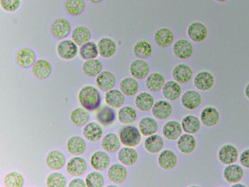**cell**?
<instances>
[{
    "instance_id": "55",
    "label": "cell",
    "mask_w": 249,
    "mask_h": 187,
    "mask_svg": "<svg viewBox=\"0 0 249 187\" xmlns=\"http://www.w3.org/2000/svg\"><path fill=\"white\" fill-rule=\"evenodd\" d=\"M214 0L218 2L223 3V2H225L227 1H228L229 0Z\"/></svg>"
},
{
    "instance_id": "45",
    "label": "cell",
    "mask_w": 249,
    "mask_h": 187,
    "mask_svg": "<svg viewBox=\"0 0 249 187\" xmlns=\"http://www.w3.org/2000/svg\"><path fill=\"white\" fill-rule=\"evenodd\" d=\"M118 118L120 122L124 124H131L137 118V112L135 109L130 106L121 108L118 113Z\"/></svg>"
},
{
    "instance_id": "6",
    "label": "cell",
    "mask_w": 249,
    "mask_h": 187,
    "mask_svg": "<svg viewBox=\"0 0 249 187\" xmlns=\"http://www.w3.org/2000/svg\"><path fill=\"white\" fill-rule=\"evenodd\" d=\"M57 53L63 59L70 60L75 57L78 52L77 44L73 41L66 39L60 42L57 46Z\"/></svg>"
},
{
    "instance_id": "15",
    "label": "cell",
    "mask_w": 249,
    "mask_h": 187,
    "mask_svg": "<svg viewBox=\"0 0 249 187\" xmlns=\"http://www.w3.org/2000/svg\"><path fill=\"white\" fill-rule=\"evenodd\" d=\"M219 161L225 165H230L235 163L238 156L237 149L231 144H227L222 147L218 151Z\"/></svg>"
},
{
    "instance_id": "26",
    "label": "cell",
    "mask_w": 249,
    "mask_h": 187,
    "mask_svg": "<svg viewBox=\"0 0 249 187\" xmlns=\"http://www.w3.org/2000/svg\"><path fill=\"white\" fill-rule=\"evenodd\" d=\"M152 46L151 43L144 39L137 41L134 45L133 53L138 59H145L149 58L152 53Z\"/></svg>"
},
{
    "instance_id": "1",
    "label": "cell",
    "mask_w": 249,
    "mask_h": 187,
    "mask_svg": "<svg viewBox=\"0 0 249 187\" xmlns=\"http://www.w3.org/2000/svg\"><path fill=\"white\" fill-rule=\"evenodd\" d=\"M78 97L81 105L88 111L95 110L101 103V96L99 91L96 88L90 85L82 88L79 92Z\"/></svg>"
},
{
    "instance_id": "4",
    "label": "cell",
    "mask_w": 249,
    "mask_h": 187,
    "mask_svg": "<svg viewBox=\"0 0 249 187\" xmlns=\"http://www.w3.org/2000/svg\"><path fill=\"white\" fill-rule=\"evenodd\" d=\"M50 30L54 37L58 39H62L68 37L70 34L71 25L67 19L59 18L52 22Z\"/></svg>"
},
{
    "instance_id": "51",
    "label": "cell",
    "mask_w": 249,
    "mask_h": 187,
    "mask_svg": "<svg viewBox=\"0 0 249 187\" xmlns=\"http://www.w3.org/2000/svg\"><path fill=\"white\" fill-rule=\"evenodd\" d=\"M240 162L243 166L249 168V149L245 150L241 154Z\"/></svg>"
},
{
    "instance_id": "8",
    "label": "cell",
    "mask_w": 249,
    "mask_h": 187,
    "mask_svg": "<svg viewBox=\"0 0 249 187\" xmlns=\"http://www.w3.org/2000/svg\"><path fill=\"white\" fill-rule=\"evenodd\" d=\"M32 72L37 79L45 80L51 75L52 66L48 60L40 58L37 59L32 66Z\"/></svg>"
},
{
    "instance_id": "24",
    "label": "cell",
    "mask_w": 249,
    "mask_h": 187,
    "mask_svg": "<svg viewBox=\"0 0 249 187\" xmlns=\"http://www.w3.org/2000/svg\"><path fill=\"white\" fill-rule=\"evenodd\" d=\"M244 176V170L241 167L236 164H230L223 171L225 179L230 183H236L241 180Z\"/></svg>"
},
{
    "instance_id": "42",
    "label": "cell",
    "mask_w": 249,
    "mask_h": 187,
    "mask_svg": "<svg viewBox=\"0 0 249 187\" xmlns=\"http://www.w3.org/2000/svg\"><path fill=\"white\" fill-rule=\"evenodd\" d=\"M86 3L84 0H65L64 8L66 12L71 16H78L84 11Z\"/></svg>"
},
{
    "instance_id": "11",
    "label": "cell",
    "mask_w": 249,
    "mask_h": 187,
    "mask_svg": "<svg viewBox=\"0 0 249 187\" xmlns=\"http://www.w3.org/2000/svg\"><path fill=\"white\" fill-rule=\"evenodd\" d=\"M174 39L173 31L166 27L157 30L154 34V40L159 47L165 48L170 46Z\"/></svg>"
},
{
    "instance_id": "32",
    "label": "cell",
    "mask_w": 249,
    "mask_h": 187,
    "mask_svg": "<svg viewBox=\"0 0 249 187\" xmlns=\"http://www.w3.org/2000/svg\"><path fill=\"white\" fill-rule=\"evenodd\" d=\"M219 113L217 110L212 107H207L201 112L200 119L205 126H215L219 120Z\"/></svg>"
},
{
    "instance_id": "27",
    "label": "cell",
    "mask_w": 249,
    "mask_h": 187,
    "mask_svg": "<svg viewBox=\"0 0 249 187\" xmlns=\"http://www.w3.org/2000/svg\"><path fill=\"white\" fill-rule=\"evenodd\" d=\"M172 112L171 105L167 101L159 100L155 102L152 108L154 117L159 119H165L171 115Z\"/></svg>"
},
{
    "instance_id": "34",
    "label": "cell",
    "mask_w": 249,
    "mask_h": 187,
    "mask_svg": "<svg viewBox=\"0 0 249 187\" xmlns=\"http://www.w3.org/2000/svg\"><path fill=\"white\" fill-rule=\"evenodd\" d=\"M139 130L144 136H148L155 134L158 130L157 122L151 117L142 118L138 124Z\"/></svg>"
},
{
    "instance_id": "3",
    "label": "cell",
    "mask_w": 249,
    "mask_h": 187,
    "mask_svg": "<svg viewBox=\"0 0 249 187\" xmlns=\"http://www.w3.org/2000/svg\"><path fill=\"white\" fill-rule=\"evenodd\" d=\"M172 50L174 56L177 58L184 60L192 56L194 48L189 41L185 38H180L174 43Z\"/></svg>"
},
{
    "instance_id": "2",
    "label": "cell",
    "mask_w": 249,
    "mask_h": 187,
    "mask_svg": "<svg viewBox=\"0 0 249 187\" xmlns=\"http://www.w3.org/2000/svg\"><path fill=\"white\" fill-rule=\"evenodd\" d=\"M119 137L121 143L124 146L135 147L138 146L142 139L141 133L136 127L127 126L120 132Z\"/></svg>"
},
{
    "instance_id": "46",
    "label": "cell",
    "mask_w": 249,
    "mask_h": 187,
    "mask_svg": "<svg viewBox=\"0 0 249 187\" xmlns=\"http://www.w3.org/2000/svg\"><path fill=\"white\" fill-rule=\"evenodd\" d=\"M98 54L97 46L92 41H89L82 45L79 49L80 56L86 60L95 58Z\"/></svg>"
},
{
    "instance_id": "53",
    "label": "cell",
    "mask_w": 249,
    "mask_h": 187,
    "mask_svg": "<svg viewBox=\"0 0 249 187\" xmlns=\"http://www.w3.org/2000/svg\"><path fill=\"white\" fill-rule=\"evenodd\" d=\"M245 94L246 97L249 99V83L247 85L245 89Z\"/></svg>"
},
{
    "instance_id": "22",
    "label": "cell",
    "mask_w": 249,
    "mask_h": 187,
    "mask_svg": "<svg viewBox=\"0 0 249 187\" xmlns=\"http://www.w3.org/2000/svg\"><path fill=\"white\" fill-rule=\"evenodd\" d=\"M182 128L180 123L175 120H171L163 126L162 131L163 136L167 139L175 140L181 135Z\"/></svg>"
},
{
    "instance_id": "49",
    "label": "cell",
    "mask_w": 249,
    "mask_h": 187,
    "mask_svg": "<svg viewBox=\"0 0 249 187\" xmlns=\"http://www.w3.org/2000/svg\"><path fill=\"white\" fill-rule=\"evenodd\" d=\"M85 183L88 187H101L105 183L102 174L97 171H92L87 174Z\"/></svg>"
},
{
    "instance_id": "39",
    "label": "cell",
    "mask_w": 249,
    "mask_h": 187,
    "mask_svg": "<svg viewBox=\"0 0 249 187\" xmlns=\"http://www.w3.org/2000/svg\"><path fill=\"white\" fill-rule=\"evenodd\" d=\"M135 104L139 110L146 112L152 108L154 104V99L150 94L143 92L136 96Z\"/></svg>"
},
{
    "instance_id": "23",
    "label": "cell",
    "mask_w": 249,
    "mask_h": 187,
    "mask_svg": "<svg viewBox=\"0 0 249 187\" xmlns=\"http://www.w3.org/2000/svg\"><path fill=\"white\" fill-rule=\"evenodd\" d=\"M107 175L108 178L112 182L121 184L127 177V170L123 165L114 164L109 168Z\"/></svg>"
},
{
    "instance_id": "10",
    "label": "cell",
    "mask_w": 249,
    "mask_h": 187,
    "mask_svg": "<svg viewBox=\"0 0 249 187\" xmlns=\"http://www.w3.org/2000/svg\"><path fill=\"white\" fill-rule=\"evenodd\" d=\"M214 83V77L213 74L203 71L198 73L194 77V84L195 87L201 91L211 89Z\"/></svg>"
},
{
    "instance_id": "19",
    "label": "cell",
    "mask_w": 249,
    "mask_h": 187,
    "mask_svg": "<svg viewBox=\"0 0 249 187\" xmlns=\"http://www.w3.org/2000/svg\"><path fill=\"white\" fill-rule=\"evenodd\" d=\"M65 163V156L60 151L53 150L49 152L46 158V164L50 169L57 170L63 167Z\"/></svg>"
},
{
    "instance_id": "17",
    "label": "cell",
    "mask_w": 249,
    "mask_h": 187,
    "mask_svg": "<svg viewBox=\"0 0 249 187\" xmlns=\"http://www.w3.org/2000/svg\"><path fill=\"white\" fill-rule=\"evenodd\" d=\"M181 102L182 105L186 109L195 110L201 104V96L196 91H187L182 95Z\"/></svg>"
},
{
    "instance_id": "7",
    "label": "cell",
    "mask_w": 249,
    "mask_h": 187,
    "mask_svg": "<svg viewBox=\"0 0 249 187\" xmlns=\"http://www.w3.org/2000/svg\"><path fill=\"white\" fill-rule=\"evenodd\" d=\"M16 60L20 67L27 69L32 66L36 61V54L32 49L24 47L17 52Z\"/></svg>"
},
{
    "instance_id": "33",
    "label": "cell",
    "mask_w": 249,
    "mask_h": 187,
    "mask_svg": "<svg viewBox=\"0 0 249 187\" xmlns=\"http://www.w3.org/2000/svg\"><path fill=\"white\" fill-rule=\"evenodd\" d=\"M165 83L164 77L158 72H153L146 77L145 85L151 92H157L160 90Z\"/></svg>"
},
{
    "instance_id": "20",
    "label": "cell",
    "mask_w": 249,
    "mask_h": 187,
    "mask_svg": "<svg viewBox=\"0 0 249 187\" xmlns=\"http://www.w3.org/2000/svg\"><path fill=\"white\" fill-rule=\"evenodd\" d=\"M66 147L69 153L77 156L84 153L86 149V143L82 137L74 135L68 139Z\"/></svg>"
},
{
    "instance_id": "38",
    "label": "cell",
    "mask_w": 249,
    "mask_h": 187,
    "mask_svg": "<svg viewBox=\"0 0 249 187\" xmlns=\"http://www.w3.org/2000/svg\"><path fill=\"white\" fill-rule=\"evenodd\" d=\"M102 62L96 58L86 60L82 66L83 73L89 77L97 76L102 72Z\"/></svg>"
},
{
    "instance_id": "48",
    "label": "cell",
    "mask_w": 249,
    "mask_h": 187,
    "mask_svg": "<svg viewBox=\"0 0 249 187\" xmlns=\"http://www.w3.org/2000/svg\"><path fill=\"white\" fill-rule=\"evenodd\" d=\"M66 182V178L64 175L58 172L50 174L46 181V186L48 187H64Z\"/></svg>"
},
{
    "instance_id": "31",
    "label": "cell",
    "mask_w": 249,
    "mask_h": 187,
    "mask_svg": "<svg viewBox=\"0 0 249 187\" xmlns=\"http://www.w3.org/2000/svg\"><path fill=\"white\" fill-rule=\"evenodd\" d=\"M177 146L181 152L189 154L195 149L196 140L191 134L186 133L180 135L178 138Z\"/></svg>"
},
{
    "instance_id": "18",
    "label": "cell",
    "mask_w": 249,
    "mask_h": 187,
    "mask_svg": "<svg viewBox=\"0 0 249 187\" xmlns=\"http://www.w3.org/2000/svg\"><path fill=\"white\" fill-rule=\"evenodd\" d=\"M158 162L160 168L165 170H170L176 166L178 158L174 151L165 150L162 151L159 154Z\"/></svg>"
},
{
    "instance_id": "50",
    "label": "cell",
    "mask_w": 249,
    "mask_h": 187,
    "mask_svg": "<svg viewBox=\"0 0 249 187\" xmlns=\"http://www.w3.org/2000/svg\"><path fill=\"white\" fill-rule=\"evenodd\" d=\"M20 0H0L1 8L8 12H14L19 7Z\"/></svg>"
},
{
    "instance_id": "35",
    "label": "cell",
    "mask_w": 249,
    "mask_h": 187,
    "mask_svg": "<svg viewBox=\"0 0 249 187\" xmlns=\"http://www.w3.org/2000/svg\"><path fill=\"white\" fill-rule=\"evenodd\" d=\"M164 141L160 135L154 134L148 136L144 142L145 150L151 153H157L161 150Z\"/></svg>"
},
{
    "instance_id": "41",
    "label": "cell",
    "mask_w": 249,
    "mask_h": 187,
    "mask_svg": "<svg viewBox=\"0 0 249 187\" xmlns=\"http://www.w3.org/2000/svg\"><path fill=\"white\" fill-rule=\"evenodd\" d=\"M96 118L100 124L103 125H108L114 121L115 112L113 108L109 106H105L98 111Z\"/></svg>"
},
{
    "instance_id": "36",
    "label": "cell",
    "mask_w": 249,
    "mask_h": 187,
    "mask_svg": "<svg viewBox=\"0 0 249 187\" xmlns=\"http://www.w3.org/2000/svg\"><path fill=\"white\" fill-rule=\"evenodd\" d=\"M107 104L113 108H117L123 105L125 98L124 94L118 89H111L105 94Z\"/></svg>"
},
{
    "instance_id": "40",
    "label": "cell",
    "mask_w": 249,
    "mask_h": 187,
    "mask_svg": "<svg viewBox=\"0 0 249 187\" xmlns=\"http://www.w3.org/2000/svg\"><path fill=\"white\" fill-rule=\"evenodd\" d=\"M120 91L124 95L130 96L135 95L138 91L139 84L134 77H126L120 83Z\"/></svg>"
},
{
    "instance_id": "12",
    "label": "cell",
    "mask_w": 249,
    "mask_h": 187,
    "mask_svg": "<svg viewBox=\"0 0 249 187\" xmlns=\"http://www.w3.org/2000/svg\"><path fill=\"white\" fill-rule=\"evenodd\" d=\"M172 75L175 81L180 84H184L188 83L191 80L193 71L188 65L181 63L174 67Z\"/></svg>"
},
{
    "instance_id": "29",
    "label": "cell",
    "mask_w": 249,
    "mask_h": 187,
    "mask_svg": "<svg viewBox=\"0 0 249 187\" xmlns=\"http://www.w3.org/2000/svg\"><path fill=\"white\" fill-rule=\"evenodd\" d=\"M162 93L163 96L170 101L177 100L181 93V88L178 83L175 80H169L164 83Z\"/></svg>"
},
{
    "instance_id": "52",
    "label": "cell",
    "mask_w": 249,
    "mask_h": 187,
    "mask_svg": "<svg viewBox=\"0 0 249 187\" xmlns=\"http://www.w3.org/2000/svg\"><path fill=\"white\" fill-rule=\"evenodd\" d=\"M85 182L81 178H75L71 180L69 185V187H86Z\"/></svg>"
},
{
    "instance_id": "30",
    "label": "cell",
    "mask_w": 249,
    "mask_h": 187,
    "mask_svg": "<svg viewBox=\"0 0 249 187\" xmlns=\"http://www.w3.org/2000/svg\"><path fill=\"white\" fill-rule=\"evenodd\" d=\"M138 157L137 151L132 147H124L118 153L119 161L125 166H130L134 165L136 162Z\"/></svg>"
},
{
    "instance_id": "16",
    "label": "cell",
    "mask_w": 249,
    "mask_h": 187,
    "mask_svg": "<svg viewBox=\"0 0 249 187\" xmlns=\"http://www.w3.org/2000/svg\"><path fill=\"white\" fill-rule=\"evenodd\" d=\"M99 55L104 58H110L113 56L117 51L116 42L107 37H103L97 44Z\"/></svg>"
},
{
    "instance_id": "14",
    "label": "cell",
    "mask_w": 249,
    "mask_h": 187,
    "mask_svg": "<svg viewBox=\"0 0 249 187\" xmlns=\"http://www.w3.org/2000/svg\"><path fill=\"white\" fill-rule=\"evenodd\" d=\"M96 84L102 91L107 92L114 87L116 84V77L110 71H102L96 78Z\"/></svg>"
},
{
    "instance_id": "9",
    "label": "cell",
    "mask_w": 249,
    "mask_h": 187,
    "mask_svg": "<svg viewBox=\"0 0 249 187\" xmlns=\"http://www.w3.org/2000/svg\"><path fill=\"white\" fill-rule=\"evenodd\" d=\"M129 70L133 77L137 79H142L148 76L150 67L144 60L138 58L131 62Z\"/></svg>"
},
{
    "instance_id": "13",
    "label": "cell",
    "mask_w": 249,
    "mask_h": 187,
    "mask_svg": "<svg viewBox=\"0 0 249 187\" xmlns=\"http://www.w3.org/2000/svg\"><path fill=\"white\" fill-rule=\"evenodd\" d=\"M87 164L86 160L81 157L76 156L70 159L66 165V170L71 175L79 176L85 173Z\"/></svg>"
},
{
    "instance_id": "43",
    "label": "cell",
    "mask_w": 249,
    "mask_h": 187,
    "mask_svg": "<svg viewBox=\"0 0 249 187\" xmlns=\"http://www.w3.org/2000/svg\"><path fill=\"white\" fill-rule=\"evenodd\" d=\"M70 118L74 125L80 127L87 124L89 119V114L85 109L77 108L71 112Z\"/></svg>"
},
{
    "instance_id": "44",
    "label": "cell",
    "mask_w": 249,
    "mask_h": 187,
    "mask_svg": "<svg viewBox=\"0 0 249 187\" xmlns=\"http://www.w3.org/2000/svg\"><path fill=\"white\" fill-rule=\"evenodd\" d=\"M181 125L183 130L189 134L196 133L200 128V123L198 118L192 115L185 116L182 120Z\"/></svg>"
},
{
    "instance_id": "25",
    "label": "cell",
    "mask_w": 249,
    "mask_h": 187,
    "mask_svg": "<svg viewBox=\"0 0 249 187\" xmlns=\"http://www.w3.org/2000/svg\"><path fill=\"white\" fill-rule=\"evenodd\" d=\"M103 131L100 125L95 122L89 123L83 129V134L89 141L94 142L99 140L102 136Z\"/></svg>"
},
{
    "instance_id": "37",
    "label": "cell",
    "mask_w": 249,
    "mask_h": 187,
    "mask_svg": "<svg viewBox=\"0 0 249 187\" xmlns=\"http://www.w3.org/2000/svg\"><path fill=\"white\" fill-rule=\"evenodd\" d=\"M120 137L114 133H109L103 138L101 142L102 148L107 152H115L121 146Z\"/></svg>"
},
{
    "instance_id": "54",
    "label": "cell",
    "mask_w": 249,
    "mask_h": 187,
    "mask_svg": "<svg viewBox=\"0 0 249 187\" xmlns=\"http://www.w3.org/2000/svg\"><path fill=\"white\" fill-rule=\"evenodd\" d=\"M91 3H99L102 2L104 0H88Z\"/></svg>"
},
{
    "instance_id": "21",
    "label": "cell",
    "mask_w": 249,
    "mask_h": 187,
    "mask_svg": "<svg viewBox=\"0 0 249 187\" xmlns=\"http://www.w3.org/2000/svg\"><path fill=\"white\" fill-rule=\"evenodd\" d=\"M90 163L96 170L106 169L110 164V157L105 151L98 150L94 152L90 157Z\"/></svg>"
},
{
    "instance_id": "28",
    "label": "cell",
    "mask_w": 249,
    "mask_h": 187,
    "mask_svg": "<svg viewBox=\"0 0 249 187\" xmlns=\"http://www.w3.org/2000/svg\"><path fill=\"white\" fill-rule=\"evenodd\" d=\"M71 37L72 41L77 45H82L89 41L91 38L90 30L84 26L76 27L71 32Z\"/></svg>"
},
{
    "instance_id": "5",
    "label": "cell",
    "mask_w": 249,
    "mask_h": 187,
    "mask_svg": "<svg viewBox=\"0 0 249 187\" xmlns=\"http://www.w3.org/2000/svg\"><path fill=\"white\" fill-rule=\"evenodd\" d=\"M187 34L189 38L195 42L204 41L208 35L207 27L199 21H194L188 27Z\"/></svg>"
},
{
    "instance_id": "47",
    "label": "cell",
    "mask_w": 249,
    "mask_h": 187,
    "mask_svg": "<svg viewBox=\"0 0 249 187\" xmlns=\"http://www.w3.org/2000/svg\"><path fill=\"white\" fill-rule=\"evenodd\" d=\"M3 183L6 187H21L24 185V179L21 174L13 171L5 175Z\"/></svg>"
}]
</instances>
